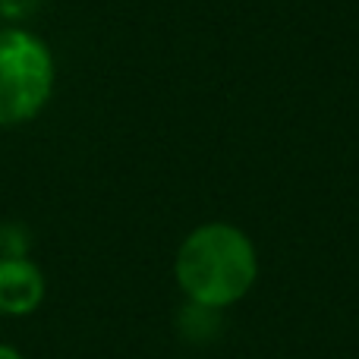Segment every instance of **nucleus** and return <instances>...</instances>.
<instances>
[{
    "mask_svg": "<svg viewBox=\"0 0 359 359\" xmlns=\"http://www.w3.org/2000/svg\"><path fill=\"white\" fill-rule=\"evenodd\" d=\"M174 274L192 306L221 312L240 303L255 287L259 252H255V243L236 224H198L180 243Z\"/></svg>",
    "mask_w": 359,
    "mask_h": 359,
    "instance_id": "1",
    "label": "nucleus"
},
{
    "mask_svg": "<svg viewBox=\"0 0 359 359\" xmlns=\"http://www.w3.org/2000/svg\"><path fill=\"white\" fill-rule=\"evenodd\" d=\"M54 54L22 25H0V126H22L54 95Z\"/></svg>",
    "mask_w": 359,
    "mask_h": 359,
    "instance_id": "2",
    "label": "nucleus"
},
{
    "mask_svg": "<svg viewBox=\"0 0 359 359\" xmlns=\"http://www.w3.org/2000/svg\"><path fill=\"white\" fill-rule=\"evenodd\" d=\"M44 274L29 255L13 259V255H0V312L4 316H32L38 306L44 303Z\"/></svg>",
    "mask_w": 359,
    "mask_h": 359,
    "instance_id": "3",
    "label": "nucleus"
},
{
    "mask_svg": "<svg viewBox=\"0 0 359 359\" xmlns=\"http://www.w3.org/2000/svg\"><path fill=\"white\" fill-rule=\"evenodd\" d=\"M41 4L44 0H0V19L16 25V22H22V19L35 16Z\"/></svg>",
    "mask_w": 359,
    "mask_h": 359,
    "instance_id": "4",
    "label": "nucleus"
},
{
    "mask_svg": "<svg viewBox=\"0 0 359 359\" xmlns=\"http://www.w3.org/2000/svg\"><path fill=\"white\" fill-rule=\"evenodd\" d=\"M0 359H22V353L13 347H6V344H0Z\"/></svg>",
    "mask_w": 359,
    "mask_h": 359,
    "instance_id": "5",
    "label": "nucleus"
}]
</instances>
